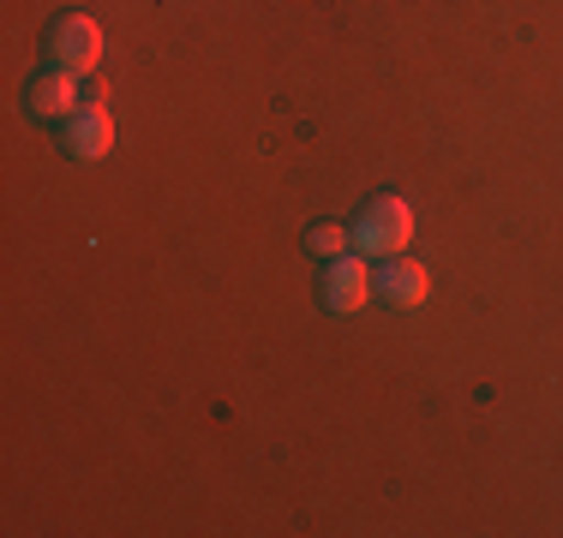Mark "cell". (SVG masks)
<instances>
[{
  "instance_id": "cell-1",
  "label": "cell",
  "mask_w": 563,
  "mask_h": 538,
  "mask_svg": "<svg viewBox=\"0 0 563 538\" xmlns=\"http://www.w3.org/2000/svg\"><path fill=\"white\" fill-rule=\"evenodd\" d=\"M347 234H354V246L372 251V258H396V251L413 239V210L401 204V198H372V204L354 215Z\"/></svg>"
},
{
  "instance_id": "cell-2",
  "label": "cell",
  "mask_w": 563,
  "mask_h": 538,
  "mask_svg": "<svg viewBox=\"0 0 563 538\" xmlns=\"http://www.w3.org/2000/svg\"><path fill=\"white\" fill-rule=\"evenodd\" d=\"M43 48H48V60H55L60 72H90V66L102 60V31H97V19H85V12H60V19L48 24Z\"/></svg>"
},
{
  "instance_id": "cell-3",
  "label": "cell",
  "mask_w": 563,
  "mask_h": 538,
  "mask_svg": "<svg viewBox=\"0 0 563 538\" xmlns=\"http://www.w3.org/2000/svg\"><path fill=\"white\" fill-rule=\"evenodd\" d=\"M372 300V276L360 258H324V276H318V305L324 312H360Z\"/></svg>"
},
{
  "instance_id": "cell-4",
  "label": "cell",
  "mask_w": 563,
  "mask_h": 538,
  "mask_svg": "<svg viewBox=\"0 0 563 538\" xmlns=\"http://www.w3.org/2000/svg\"><path fill=\"white\" fill-rule=\"evenodd\" d=\"M109 144H114V120H109V108H102V102H85V108L66 114V132H60V150L66 156L97 161V156H109Z\"/></svg>"
},
{
  "instance_id": "cell-5",
  "label": "cell",
  "mask_w": 563,
  "mask_h": 538,
  "mask_svg": "<svg viewBox=\"0 0 563 538\" xmlns=\"http://www.w3.org/2000/svg\"><path fill=\"white\" fill-rule=\"evenodd\" d=\"M372 293H378L384 305H396V312H408V305H420L426 293H432V276H426V264H413V258H396L372 276Z\"/></svg>"
},
{
  "instance_id": "cell-6",
  "label": "cell",
  "mask_w": 563,
  "mask_h": 538,
  "mask_svg": "<svg viewBox=\"0 0 563 538\" xmlns=\"http://www.w3.org/2000/svg\"><path fill=\"white\" fill-rule=\"evenodd\" d=\"M24 108H31L36 120H60V114H73L78 108V85H73V72H43V78H31L24 85Z\"/></svg>"
},
{
  "instance_id": "cell-7",
  "label": "cell",
  "mask_w": 563,
  "mask_h": 538,
  "mask_svg": "<svg viewBox=\"0 0 563 538\" xmlns=\"http://www.w3.org/2000/svg\"><path fill=\"white\" fill-rule=\"evenodd\" d=\"M342 246H354V234L336 222H318V227H306V251H318V258H342Z\"/></svg>"
}]
</instances>
